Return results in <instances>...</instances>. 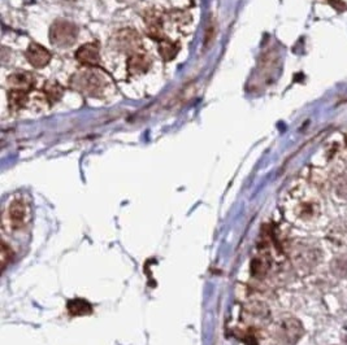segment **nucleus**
Listing matches in <instances>:
<instances>
[{"mask_svg": "<svg viewBox=\"0 0 347 345\" xmlns=\"http://www.w3.org/2000/svg\"><path fill=\"white\" fill-rule=\"evenodd\" d=\"M151 65V60L143 53H134L127 61V70L131 74L135 73H145L147 72L148 68Z\"/></svg>", "mask_w": 347, "mask_h": 345, "instance_id": "obj_12", "label": "nucleus"}, {"mask_svg": "<svg viewBox=\"0 0 347 345\" xmlns=\"http://www.w3.org/2000/svg\"><path fill=\"white\" fill-rule=\"evenodd\" d=\"M282 209L290 222L304 226L317 221L321 214V201L315 190L308 186H296L286 194Z\"/></svg>", "mask_w": 347, "mask_h": 345, "instance_id": "obj_1", "label": "nucleus"}, {"mask_svg": "<svg viewBox=\"0 0 347 345\" xmlns=\"http://www.w3.org/2000/svg\"><path fill=\"white\" fill-rule=\"evenodd\" d=\"M70 86L87 96L99 95L104 89V79L93 70H83L73 75Z\"/></svg>", "mask_w": 347, "mask_h": 345, "instance_id": "obj_3", "label": "nucleus"}, {"mask_svg": "<svg viewBox=\"0 0 347 345\" xmlns=\"http://www.w3.org/2000/svg\"><path fill=\"white\" fill-rule=\"evenodd\" d=\"M213 34H215V28H213V26H210V28L207 29V37H206V43H208V42H211V39H212Z\"/></svg>", "mask_w": 347, "mask_h": 345, "instance_id": "obj_20", "label": "nucleus"}, {"mask_svg": "<svg viewBox=\"0 0 347 345\" xmlns=\"http://www.w3.org/2000/svg\"><path fill=\"white\" fill-rule=\"evenodd\" d=\"M1 269H5L7 267L8 263L10 262V260H12V249H10V246H8V244L5 242L1 243Z\"/></svg>", "mask_w": 347, "mask_h": 345, "instance_id": "obj_19", "label": "nucleus"}, {"mask_svg": "<svg viewBox=\"0 0 347 345\" xmlns=\"http://www.w3.org/2000/svg\"><path fill=\"white\" fill-rule=\"evenodd\" d=\"M277 335L285 345H294L303 335L302 323L295 318H286L279 325Z\"/></svg>", "mask_w": 347, "mask_h": 345, "instance_id": "obj_6", "label": "nucleus"}, {"mask_svg": "<svg viewBox=\"0 0 347 345\" xmlns=\"http://www.w3.org/2000/svg\"><path fill=\"white\" fill-rule=\"evenodd\" d=\"M45 93L46 96H47V99H49L51 103H55V101H58V100L61 98L64 91H62V87L58 85V83L49 82L45 87Z\"/></svg>", "mask_w": 347, "mask_h": 345, "instance_id": "obj_18", "label": "nucleus"}, {"mask_svg": "<svg viewBox=\"0 0 347 345\" xmlns=\"http://www.w3.org/2000/svg\"><path fill=\"white\" fill-rule=\"evenodd\" d=\"M31 209L29 202L22 197H14L8 202L1 217L3 230L7 233H20L30 223Z\"/></svg>", "mask_w": 347, "mask_h": 345, "instance_id": "obj_2", "label": "nucleus"}, {"mask_svg": "<svg viewBox=\"0 0 347 345\" xmlns=\"http://www.w3.org/2000/svg\"><path fill=\"white\" fill-rule=\"evenodd\" d=\"M76 58L81 64L86 66H97L100 61L99 49L95 45L87 43L79 48L76 53Z\"/></svg>", "mask_w": 347, "mask_h": 345, "instance_id": "obj_10", "label": "nucleus"}, {"mask_svg": "<svg viewBox=\"0 0 347 345\" xmlns=\"http://www.w3.org/2000/svg\"><path fill=\"white\" fill-rule=\"evenodd\" d=\"M8 100H9V105L12 108L18 109L28 103V93L21 91V90H10L8 94Z\"/></svg>", "mask_w": 347, "mask_h": 345, "instance_id": "obj_16", "label": "nucleus"}, {"mask_svg": "<svg viewBox=\"0 0 347 345\" xmlns=\"http://www.w3.org/2000/svg\"><path fill=\"white\" fill-rule=\"evenodd\" d=\"M114 45L118 51L122 52H135L141 47V38L131 29L120 30L114 37Z\"/></svg>", "mask_w": 347, "mask_h": 345, "instance_id": "obj_7", "label": "nucleus"}, {"mask_svg": "<svg viewBox=\"0 0 347 345\" xmlns=\"http://www.w3.org/2000/svg\"><path fill=\"white\" fill-rule=\"evenodd\" d=\"M292 260L302 269L309 270L321 260V249L316 244L311 243H299L292 248Z\"/></svg>", "mask_w": 347, "mask_h": 345, "instance_id": "obj_4", "label": "nucleus"}, {"mask_svg": "<svg viewBox=\"0 0 347 345\" xmlns=\"http://www.w3.org/2000/svg\"><path fill=\"white\" fill-rule=\"evenodd\" d=\"M8 85L10 90H21L28 93L33 87V77L28 73H16L8 78Z\"/></svg>", "mask_w": 347, "mask_h": 345, "instance_id": "obj_11", "label": "nucleus"}, {"mask_svg": "<svg viewBox=\"0 0 347 345\" xmlns=\"http://www.w3.org/2000/svg\"><path fill=\"white\" fill-rule=\"evenodd\" d=\"M269 266H271V263H269L268 256L260 254L256 258H254L251 269H252V274H254L255 277L263 278L267 274V271H268Z\"/></svg>", "mask_w": 347, "mask_h": 345, "instance_id": "obj_14", "label": "nucleus"}, {"mask_svg": "<svg viewBox=\"0 0 347 345\" xmlns=\"http://www.w3.org/2000/svg\"><path fill=\"white\" fill-rule=\"evenodd\" d=\"M334 192L338 197L347 201V171L341 173L334 179Z\"/></svg>", "mask_w": 347, "mask_h": 345, "instance_id": "obj_17", "label": "nucleus"}, {"mask_svg": "<svg viewBox=\"0 0 347 345\" xmlns=\"http://www.w3.org/2000/svg\"><path fill=\"white\" fill-rule=\"evenodd\" d=\"M78 35L77 26L66 20H58L54 22L50 30V39L58 47H69L74 45Z\"/></svg>", "mask_w": 347, "mask_h": 345, "instance_id": "obj_5", "label": "nucleus"}, {"mask_svg": "<svg viewBox=\"0 0 347 345\" xmlns=\"http://www.w3.org/2000/svg\"><path fill=\"white\" fill-rule=\"evenodd\" d=\"M68 311L70 313V315L82 317V315L91 314L93 306L90 305L89 301L82 300V298H74L68 302Z\"/></svg>", "mask_w": 347, "mask_h": 345, "instance_id": "obj_13", "label": "nucleus"}, {"mask_svg": "<svg viewBox=\"0 0 347 345\" xmlns=\"http://www.w3.org/2000/svg\"><path fill=\"white\" fill-rule=\"evenodd\" d=\"M159 51H160V55H162V57L164 58L165 61H171L178 53V46L173 43V42L164 39V41L160 42Z\"/></svg>", "mask_w": 347, "mask_h": 345, "instance_id": "obj_15", "label": "nucleus"}, {"mask_svg": "<svg viewBox=\"0 0 347 345\" xmlns=\"http://www.w3.org/2000/svg\"><path fill=\"white\" fill-rule=\"evenodd\" d=\"M26 58L34 68H43L51 60V53L45 47L37 43H31L26 51Z\"/></svg>", "mask_w": 347, "mask_h": 345, "instance_id": "obj_9", "label": "nucleus"}, {"mask_svg": "<svg viewBox=\"0 0 347 345\" xmlns=\"http://www.w3.org/2000/svg\"><path fill=\"white\" fill-rule=\"evenodd\" d=\"M145 24L147 28L148 35L158 41H164V31H163V18L160 12L156 9L148 10L145 16Z\"/></svg>", "mask_w": 347, "mask_h": 345, "instance_id": "obj_8", "label": "nucleus"}]
</instances>
